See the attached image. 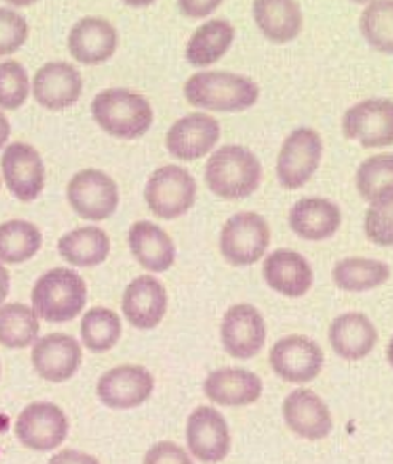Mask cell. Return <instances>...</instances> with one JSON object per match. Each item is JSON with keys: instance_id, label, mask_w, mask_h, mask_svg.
<instances>
[{"instance_id": "obj_38", "label": "cell", "mask_w": 393, "mask_h": 464, "mask_svg": "<svg viewBox=\"0 0 393 464\" xmlns=\"http://www.w3.org/2000/svg\"><path fill=\"white\" fill-rule=\"evenodd\" d=\"M27 39L24 16L10 8H0V56L14 53Z\"/></svg>"}, {"instance_id": "obj_37", "label": "cell", "mask_w": 393, "mask_h": 464, "mask_svg": "<svg viewBox=\"0 0 393 464\" xmlns=\"http://www.w3.org/2000/svg\"><path fill=\"white\" fill-rule=\"evenodd\" d=\"M393 196L376 200L365 217V232L368 239L382 246L393 244L392 223Z\"/></svg>"}, {"instance_id": "obj_39", "label": "cell", "mask_w": 393, "mask_h": 464, "mask_svg": "<svg viewBox=\"0 0 393 464\" xmlns=\"http://www.w3.org/2000/svg\"><path fill=\"white\" fill-rule=\"evenodd\" d=\"M144 464H194L184 449L173 442H160L150 449Z\"/></svg>"}, {"instance_id": "obj_17", "label": "cell", "mask_w": 393, "mask_h": 464, "mask_svg": "<svg viewBox=\"0 0 393 464\" xmlns=\"http://www.w3.org/2000/svg\"><path fill=\"white\" fill-rule=\"evenodd\" d=\"M31 359L35 372L43 380L52 382H68L81 367V344L69 334H47L35 343Z\"/></svg>"}, {"instance_id": "obj_40", "label": "cell", "mask_w": 393, "mask_h": 464, "mask_svg": "<svg viewBox=\"0 0 393 464\" xmlns=\"http://www.w3.org/2000/svg\"><path fill=\"white\" fill-rule=\"evenodd\" d=\"M48 464H100V461L83 451L62 450L50 458Z\"/></svg>"}, {"instance_id": "obj_8", "label": "cell", "mask_w": 393, "mask_h": 464, "mask_svg": "<svg viewBox=\"0 0 393 464\" xmlns=\"http://www.w3.org/2000/svg\"><path fill=\"white\" fill-rule=\"evenodd\" d=\"M69 421L58 405L34 402L23 410L14 424L21 444L33 451H52L66 440Z\"/></svg>"}, {"instance_id": "obj_19", "label": "cell", "mask_w": 393, "mask_h": 464, "mask_svg": "<svg viewBox=\"0 0 393 464\" xmlns=\"http://www.w3.org/2000/svg\"><path fill=\"white\" fill-rule=\"evenodd\" d=\"M122 309L133 327L156 328L167 313V290L156 277L139 276L125 288Z\"/></svg>"}, {"instance_id": "obj_21", "label": "cell", "mask_w": 393, "mask_h": 464, "mask_svg": "<svg viewBox=\"0 0 393 464\" xmlns=\"http://www.w3.org/2000/svg\"><path fill=\"white\" fill-rule=\"evenodd\" d=\"M117 31L108 20L87 16L69 34V52L81 64H100L116 53Z\"/></svg>"}, {"instance_id": "obj_20", "label": "cell", "mask_w": 393, "mask_h": 464, "mask_svg": "<svg viewBox=\"0 0 393 464\" xmlns=\"http://www.w3.org/2000/svg\"><path fill=\"white\" fill-rule=\"evenodd\" d=\"M283 417L292 432L309 440L325 439L332 430L330 409L311 390L292 391L283 403Z\"/></svg>"}, {"instance_id": "obj_23", "label": "cell", "mask_w": 393, "mask_h": 464, "mask_svg": "<svg viewBox=\"0 0 393 464\" xmlns=\"http://www.w3.org/2000/svg\"><path fill=\"white\" fill-rule=\"evenodd\" d=\"M205 394L211 402L224 407H244L263 394V382L244 369H219L205 382Z\"/></svg>"}, {"instance_id": "obj_11", "label": "cell", "mask_w": 393, "mask_h": 464, "mask_svg": "<svg viewBox=\"0 0 393 464\" xmlns=\"http://www.w3.org/2000/svg\"><path fill=\"white\" fill-rule=\"evenodd\" d=\"M269 359L272 369L282 380L296 384L315 380L325 362V355L319 344L302 334L278 340L272 346Z\"/></svg>"}, {"instance_id": "obj_5", "label": "cell", "mask_w": 393, "mask_h": 464, "mask_svg": "<svg viewBox=\"0 0 393 464\" xmlns=\"http://www.w3.org/2000/svg\"><path fill=\"white\" fill-rule=\"evenodd\" d=\"M144 198L158 218L183 217L196 204V179L183 167L165 165L150 175Z\"/></svg>"}, {"instance_id": "obj_18", "label": "cell", "mask_w": 393, "mask_h": 464, "mask_svg": "<svg viewBox=\"0 0 393 464\" xmlns=\"http://www.w3.org/2000/svg\"><path fill=\"white\" fill-rule=\"evenodd\" d=\"M83 89L81 75L77 69L64 62L43 64L34 77V96L37 102L50 111L71 108L79 102Z\"/></svg>"}, {"instance_id": "obj_4", "label": "cell", "mask_w": 393, "mask_h": 464, "mask_svg": "<svg viewBox=\"0 0 393 464\" xmlns=\"http://www.w3.org/2000/svg\"><path fill=\"white\" fill-rule=\"evenodd\" d=\"M31 300L41 319L62 324L81 314L87 303V285L72 269L54 267L35 282Z\"/></svg>"}, {"instance_id": "obj_32", "label": "cell", "mask_w": 393, "mask_h": 464, "mask_svg": "<svg viewBox=\"0 0 393 464\" xmlns=\"http://www.w3.org/2000/svg\"><path fill=\"white\" fill-rule=\"evenodd\" d=\"M41 246V231L33 223L12 219L0 225V261L20 265L31 260Z\"/></svg>"}, {"instance_id": "obj_10", "label": "cell", "mask_w": 393, "mask_h": 464, "mask_svg": "<svg viewBox=\"0 0 393 464\" xmlns=\"http://www.w3.org/2000/svg\"><path fill=\"white\" fill-rule=\"evenodd\" d=\"M347 138L363 148H384L393 143V104L388 98H373L347 110L342 119Z\"/></svg>"}, {"instance_id": "obj_28", "label": "cell", "mask_w": 393, "mask_h": 464, "mask_svg": "<svg viewBox=\"0 0 393 464\" xmlns=\"http://www.w3.org/2000/svg\"><path fill=\"white\" fill-rule=\"evenodd\" d=\"M235 29L227 20H210L196 29L186 47V58L192 66L205 68L221 60L231 48Z\"/></svg>"}, {"instance_id": "obj_26", "label": "cell", "mask_w": 393, "mask_h": 464, "mask_svg": "<svg viewBox=\"0 0 393 464\" xmlns=\"http://www.w3.org/2000/svg\"><path fill=\"white\" fill-rule=\"evenodd\" d=\"M340 221V207L326 198H301L290 210V226L302 239H328L338 232Z\"/></svg>"}, {"instance_id": "obj_1", "label": "cell", "mask_w": 393, "mask_h": 464, "mask_svg": "<svg viewBox=\"0 0 393 464\" xmlns=\"http://www.w3.org/2000/svg\"><path fill=\"white\" fill-rule=\"evenodd\" d=\"M184 95L196 108L238 112L248 110L258 102L259 89L250 77L244 75L223 71H204L192 75L186 82Z\"/></svg>"}, {"instance_id": "obj_22", "label": "cell", "mask_w": 393, "mask_h": 464, "mask_svg": "<svg viewBox=\"0 0 393 464\" xmlns=\"http://www.w3.org/2000/svg\"><path fill=\"white\" fill-rule=\"evenodd\" d=\"M267 285L290 298L304 296L313 284V271L302 255L292 250H275L263 266Z\"/></svg>"}, {"instance_id": "obj_24", "label": "cell", "mask_w": 393, "mask_h": 464, "mask_svg": "<svg viewBox=\"0 0 393 464\" xmlns=\"http://www.w3.org/2000/svg\"><path fill=\"white\" fill-rule=\"evenodd\" d=\"M129 242L133 256L150 273L170 269L177 258V246L170 236L146 219L129 227Z\"/></svg>"}, {"instance_id": "obj_16", "label": "cell", "mask_w": 393, "mask_h": 464, "mask_svg": "<svg viewBox=\"0 0 393 464\" xmlns=\"http://www.w3.org/2000/svg\"><path fill=\"white\" fill-rule=\"evenodd\" d=\"M221 137V127L215 117L194 112L179 119L167 133V148L179 160H196L210 152Z\"/></svg>"}, {"instance_id": "obj_41", "label": "cell", "mask_w": 393, "mask_h": 464, "mask_svg": "<svg viewBox=\"0 0 393 464\" xmlns=\"http://www.w3.org/2000/svg\"><path fill=\"white\" fill-rule=\"evenodd\" d=\"M219 4L221 2H179V7L187 16L202 18V16H208L211 12H215Z\"/></svg>"}, {"instance_id": "obj_42", "label": "cell", "mask_w": 393, "mask_h": 464, "mask_svg": "<svg viewBox=\"0 0 393 464\" xmlns=\"http://www.w3.org/2000/svg\"><path fill=\"white\" fill-rule=\"evenodd\" d=\"M10 292V274L0 265V304L5 301Z\"/></svg>"}, {"instance_id": "obj_15", "label": "cell", "mask_w": 393, "mask_h": 464, "mask_svg": "<svg viewBox=\"0 0 393 464\" xmlns=\"http://www.w3.org/2000/svg\"><path fill=\"white\" fill-rule=\"evenodd\" d=\"M264 317L251 304H235L224 314L221 338L225 351L235 359H251L264 348Z\"/></svg>"}, {"instance_id": "obj_27", "label": "cell", "mask_w": 393, "mask_h": 464, "mask_svg": "<svg viewBox=\"0 0 393 464\" xmlns=\"http://www.w3.org/2000/svg\"><path fill=\"white\" fill-rule=\"evenodd\" d=\"M253 14L263 34L277 44L296 39L302 28L301 5L292 0H256Z\"/></svg>"}, {"instance_id": "obj_36", "label": "cell", "mask_w": 393, "mask_h": 464, "mask_svg": "<svg viewBox=\"0 0 393 464\" xmlns=\"http://www.w3.org/2000/svg\"><path fill=\"white\" fill-rule=\"evenodd\" d=\"M29 95V77L21 63H0V108L18 110Z\"/></svg>"}, {"instance_id": "obj_43", "label": "cell", "mask_w": 393, "mask_h": 464, "mask_svg": "<svg viewBox=\"0 0 393 464\" xmlns=\"http://www.w3.org/2000/svg\"><path fill=\"white\" fill-rule=\"evenodd\" d=\"M10 130L12 129H10L7 117L0 112V148L7 143V140L10 138Z\"/></svg>"}, {"instance_id": "obj_13", "label": "cell", "mask_w": 393, "mask_h": 464, "mask_svg": "<svg viewBox=\"0 0 393 464\" xmlns=\"http://www.w3.org/2000/svg\"><path fill=\"white\" fill-rule=\"evenodd\" d=\"M4 179L14 198L29 202L39 198L45 186V165L41 154L26 143H14L0 160Z\"/></svg>"}, {"instance_id": "obj_2", "label": "cell", "mask_w": 393, "mask_h": 464, "mask_svg": "<svg viewBox=\"0 0 393 464\" xmlns=\"http://www.w3.org/2000/svg\"><path fill=\"white\" fill-rule=\"evenodd\" d=\"M263 167L248 148L229 144L215 150L205 167V179L217 198L237 200L258 189Z\"/></svg>"}, {"instance_id": "obj_29", "label": "cell", "mask_w": 393, "mask_h": 464, "mask_svg": "<svg viewBox=\"0 0 393 464\" xmlns=\"http://www.w3.org/2000/svg\"><path fill=\"white\" fill-rule=\"evenodd\" d=\"M58 250L62 258L74 266H98L109 256L110 239L100 227L85 226L62 236Z\"/></svg>"}, {"instance_id": "obj_33", "label": "cell", "mask_w": 393, "mask_h": 464, "mask_svg": "<svg viewBox=\"0 0 393 464\" xmlns=\"http://www.w3.org/2000/svg\"><path fill=\"white\" fill-rule=\"evenodd\" d=\"M81 334L87 349L93 353H106L119 342L122 334V322L108 307H93L81 319Z\"/></svg>"}, {"instance_id": "obj_12", "label": "cell", "mask_w": 393, "mask_h": 464, "mask_svg": "<svg viewBox=\"0 0 393 464\" xmlns=\"http://www.w3.org/2000/svg\"><path fill=\"white\" fill-rule=\"evenodd\" d=\"M154 391V376L138 365H122L109 370L100 378L96 394L106 407L117 410L143 405Z\"/></svg>"}, {"instance_id": "obj_34", "label": "cell", "mask_w": 393, "mask_h": 464, "mask_svg": "<svg viewBox=\"0 0 393 464\" xmlns=\"http://www.w3.org/2000/svg\"><path fill=\"white\" fill-rule=\"evenodd\" d=\"M393 156L379 154L367 159L357 171V188L361 198L376 200L393 196Z\"/></svg>"}, {"instance_id": "obj_6", "label": "cell", "mask_w": 393, "mask_h": 464, "mask_svg": "<svg viewBox=\"0 0 393 464\" xmlns=\"http://www.w3.org/2000/svg\"><path fill=\"white\" fill-rule=\"evenodd\" d=\"M271 229L261 215L242 212L227 219L221 232V253L234 266H250L264 256Z\"/></svg>"}, {"instance_id": "obj_3", "label": "cell", "mask_w": 393, "mask_h": 464, "mask_svg": "<svg viewBox=\"0 0 393 464\" xmlns=\"http://www.w3.org/2000/svg\"><path fill=\"white\" fill-rule=\"evenodd\" d=\"M91 114L102 130L123 140L143 137L154 121L150 102L129 89L100 92L91 102Z\"/></svg>"}, {"instance_id": "obj_9", "label": "cell", "mask_w": 393, "mask_h": 464, "mask_svg": "<svg viewBox=\"0 0 393 464\" xmlns=\"http://www.w3.org/2000/svg\"><path fill=\"white\" fill-rule=\"evenodd\" d=\"M68 198L81 218L102 221L117 210L119 188L104 171L87 169L75 173L69 181Z\"/></svg>"}, {"instance_id": "obj_35", "label": "cell", "mask_w": 393, "mask_h": 464, "mask_svg": "<svg viewBox=\"0 0 393 464\" xmlns=\"http://www.w3.org/2000/svg\"><path fill=\"white\" fill-rule=\"evenodd\" d=\"M393 4L371 2L361 14L359 26L368 44L384 53L393 52Z\"/></svg>"}, {"instance_id": "obj_14", "label": "cell", "mask_w": 393, "mask_h": 464, "mask_svg": "<svg viewBox=\"0 0 393 464\" xmlns=\"http://www.w3.org/2000/svg\"><path fill=\"white\" fill-rule=\"evenodd\" d=\"M187 445L204 463H219L231 450V432L223 415L213 407H198L187 420Z\"/></svg>"}, {"instance_id": "obj_7", "label": "cell", "mask_w": 393, "mask_h": 464, "mask_svg": "<svg viewBox=\"0 0 393 464\" xmlns=\"http://www.w3.org/2000/svg\"><path fill=\"white\" fill-rule=\"evenodd\" d=\"M323 154L319 131L302 127L286 138L277 159V177L286 189H299L313 177Z\"/></svg>"}, {"instance_id": "obj_31", "label": "cell", "mask_w": 393, "mask_h": 464, "mask_svg": "<svg viewBox=\"0 0 393 464\" xmlns=\"http://www.w3.org/2000/svg\"><path fill=\"white\" fill-rule=\"evenodd\" d=\"M41 325L37 314L23 303L0 307V344L8 349H24L35 342Z\"/></svg>"}, {"instance_id": "obj_25", "label": "cell", "mask_w": 393, "mask_h": 464, "mask_svg": "<svg viewBox=\"0 0 393 464\" xmlns=\"http://www.w3.org/2000/svg\"><path fill=\"white\" fill-rule=\"evenodd\" d=\"M330 343L336 354L346 361H359L373 351L378 330L367 315L346 313L330 325Z\"/></svg>"}, {"instance_id": "obj_30", "label": "cell", "mask_w": 393, "mask_h": 464, "mask_svg": "<svg viewBox=\"0 0 393 464\" xmlns=\"http://www.w3.org/2000/svg\"><path fill=\"white\" fill-rule=\"evenodd\" d=\"M390 267L386 263L367 258H346L336 263L332 279L338 287L347 292H367L386 284Z\"/></svg>"}]
</instances>
